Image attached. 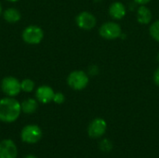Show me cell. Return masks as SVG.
<instances>
[{"label":"cell","mask_w":159,"mask_h":158,"mask_svg":"<svg viewBox=\"0 0 159 158\" xmlns=\"http://www.w3.org/2000/svg\"><path fill=\"white\" fill-rule=\"evenodd\" d=\"M149 34L151 37L159 43V20L154 21L149 28Z\"/></svg>","instance_id":"9a60e30c"},{"label":"cell","mask_w":159,"mask_h":158,"mask_svg":"<svg viewBox=\"0 0 159 158\" xmlns=\"http://www.w3.org/2000/svg\"><path fill=\"white\" fill-rule=\"evenodd\" d=\"M107 130V122L102 118H94L88 127V135L91 139H100L102 138Z\"/></svg>","instance_id":"5b68a950"},{"label":"cell","mask_w":159,"mask_h":158,"mask_svg":"<svg viewBox=\"0 0 159 158\" xmlns=\"http://www.w3.org/2000/svg\"><path fill=\"white\" fill-rule=\"evenodd\" d=\"M53 102L57 104H62L65 102V96L61 92H56L53 97Z\"/></svg>","instance_id":"ac0fdd59"},{"label":"cell","mask_w":159,"mask_h":158,"mask_svg":"<svg viewBox=\"0 0 159 158\" xmlns=\"http://www.w3.org/2000/svg\"><path fill=\"white\" fill-rule=\"evenodd\" d=\"M108 13L113 20H122L126 16L127 8L123 3H121L119 1H115L110 5Z\"/></svg>","instance_id":"8fae6325"},{"label":"cell","mask_w":159,"mask_h":158,"mask_svg":"<svg viewBox=\"0 0 159 158\" xmlns=\"http://www.w3.org/2000/svg\"><path fill=\"white\" fill-rule=\"evenodd\" d=\"M20 112V103L13 97H6L0 100V121L12 123L19 118Z\"/></svg>","instance_id":"6da1fadb"},{"label":"cell","mask_w":159,"mask_h":158,"mask_svg":"<svg viewBox=\"0 0 159 158\" xmlns=\"http://www.w3.org/2000/svg\"><path fill=\"white\" fill-rule=\"evenodd\" d=\"M1 12H2V7H1V4H0V14H1Z\"/></svg>","instance_id":"cb8c5ba5"},{"label":"cell","mask_w":159,"mask_h":158,"mask_svg":"<svg viewBox=\"0 0 159 158\" xmlns=\"http://www.w3.org/2000/svg\"><path fill=\"white\" fill-rule=\"evenodd\" d=\"M21 37L22 40L29 45H37L43 40L44 32L36 25H30L23 30Z\"/></svg>","instance_id":"277c9868"},{"label":"cell","mask_w":159,"mask_h":158,"mask_svg":"<svg viewBox=\"0 0 159 158\" xmlns=\"http://www.w3.org/2000/svg\"><path fill=\"white\" fill-rule=\"evenodd\" d=\"M7 1H9V2H18L20 0H7Z\"/></svg>","instance_id":"603a6c76"},{"label":"cell","mask_w":159,"mask_h":158,"mask_svg":"<svg viewBox=\"0 0 159 158\" xmlns=\"http://www.w3.org/2000/svg\"><path fill=\"white\" fill-rule=\"evenodd\" d=\"M99 34L105 40H116L122 35V28L115 21H106L101 25Z\"/></svg>","instance_id":"3957f363"},{"label":"cell","mask_w":159,"mask_h":158,"mask_svg":"<svg viewBox=\"0 0 159 158\" xmlns=\"http://www.w3.org/2000/svg\"><path fill=\"white\" fill-rule=\"evenodd\" d=\"M99 148L103 153H109L113 150V143L108 139H102L99 142Z\"/></svg>","instance_id":"e0dca14e"},{"label":"cell","mask_w":159,"mask_h":158,"mask_svg":"<svg viewBox=\"0 0 159 158\" xmlns=\"http://www.w3.org/2000/svg\"><path fill=\"white\" fill-rule=\"evenodd\" d=\"M24 158H36L35 156H25Z\"/></svg>","instance_id":"7402d4cb"},{"label":"cell","mask_w":159,"mask_h":158,"mask_svg":"<svg viewBox=\"0 0 159 158\" xmlns=\"http://www.w3.org/2000/svg\"><path fill=\"white\" fill-rule=\"evenodd\" d=\"M54 90L51 87L49 86H46V85H43V86H40L36 91H35V97H36V100L41 102V103H48L50 102L51 101H53V97H54Z\"/></svg>","instance_id":"30bf717a"},{"label":"cell","mask_w":159,"mask_h":158,"mask_svg":"<svg viewBox=\"0 0 159 158\" xmlns=\"http://www.w3.org/2000/svg\"><path fill=\"white\" fill-rule=\"evenodd\" d=\"M21 106V111L24 113V114H34L36 110H37V107H38V104H37V102L36 100L34 99H27L25 101H23L20 104Z\"/></svg>","instance_id":"5bb4252c"},{"label":"cell","mask_w":159,"mask_h":158,"mask_svg":"<svg viewBox=\"0 0 159 158\" xmlns=\"http://www.w3.org/2000/svg\"><path fill=\"white\" fill-rule=\"evenodd\" d=\"M89 83V77L88 74L82 70H75L69 74L67 77L68 86L76 91L85 89Z\"/></svg>","instance_id":"7a4b0ae2"},{"label":"cell","mask_w":159,"mask_h":158,"mask_svg":"<svg viewBox=\"0 0 159 158\" xmlns=\"http://www.w3.org/2000/svg\"><path fill=\"white\" fill-rule=\"evenodd\" d=\"M153 81L157 87H159V67L155 71L153 74Z\"/></svg>","instance_id":"d6986e66"},{"label":"cell","mask_w":159,"mask_h":158,"mask_svg":"<svg viewBox=\"0 0 159 158\" xmlns=\"http://www.w3.org/2000/svg\"><path fill=\"white\" fill-rule=\"evenodd\" d=\"M150 1H152V0H134L135 3H137V4L141 5V6H143V5H147L148 3H150Z\"/></svg>","instance_id":"44dd1931"},{"label":"cell","mask_w":159,"mask_h":158,"mask_svg":"<svg viewBox=\"0 0 159 158\" xmlns=\"http://www.w3.org/2000/svg\"><path fill=\"white\" fill-rule=\"evenodd\" d=\"M1 89L7 97H15L20 91V82L13 76H6L1 81Z\"/></svg>","instance_id":"8992f818"},{"label":"cell","mask_w":159,"mask_h":158,"mask_svg":"<svg viewBox=\"0 0 159 158\" xmlns=\"http://www.w3.org/2000/svg\"><path fill=\"white\" fill-rule=\"evenodd\" d=\"M34 82L32 80V79H29V78H26V79H23L21 82H20V88H21V90L24 91V92H32L34 89Z\"/></svg>","instance_id":"2e32d148"},{"label":"cell","mask_w":159,"mask_h":158,"mask_svg":"<svg viewBox=\"0 0 159 158\" xmlns=\"http://www.w3.org/2000/svg\"><path fill=\"white\" fill-rule=\"evenodd\" d=\"M137 21L142 25H147L152 21L153 19V13L149 7H147L145 5L140 6V7L137 10V16H136Z\"/></svg>","instance_id":"7c38bea8"},{"label":"cell","mask_w":159,"mask_h":158,"mask_svg":"<svg viewBox=\"0 0 159 158\" xmlns=\"http://www.w3.org/2000/svg\"><path fill=\"white\" fill-rule=\"evenodd\" d=\"M3 17H4V20L6 21H7L8 23H15L20 20L21 15L18 9H16L14 7H9L4 11Z\"/></svg>","instance_id":"4fadbf2b"},{"label":"cell","mask_w":159,"mask_h":158,"mask_svg":"<svg viewBox=\"0 0 159 158\" xmlns=\"http://www.w3.org/2000/svg\"><path fill=\"white\" fill-rule=\"evenodd\" d=\"M157 60H158V61H159V53L157 54Z\"/></svg>","instance_id":"d4e9b609"},{"label":"cell","mask_w":159,"mask_h":158,"mask_svg":"<svg viewBox=\"0 0 159 158\" xmlns=\"http://www.w3.org/2000/svg\"><path fill=\"white\" fill-rule=\"evenodd\" d=\"M18 150L11 140H4L0 142V158H16Z\"/></svg>","instance_id":"9c48e42d"},{"label":"cell","mask_w":159,"mask_h":158,"mask_svg":"<svg viewBox=\"0 0 159 158\" xmlns=\"http://www.w3.org/2000/svg\"><path fill=\"white\" fill-rule=\"evenodd\" d=\"M99 73V69H98V67L97 66H95V65H93V66H90L89 67V74H90V75H96L97 74Z\"/></svg>","instance_id":"ffe728a7"},{"label":"cell","mask_w":159,"mask_h":158,"mask_svg":"<svg viewBox=\"0 0 159 158\" xmlns=\"http://www.w3.org/2000/svg\"><path fill=\"white\" fill-rule=\"evenodd\" d=\"M75 23L80 29L85 31H89L96 26L97 19L94 16V14L89 11H82L76 16Z\"/></svg>","instance_id":"ba28073f"},{"label":"cell","mask_w":159,"mask_h":158,"mask_svg":"<svg viewBox=\"0 0 159 158\" xmlns=\"http://www.w3.org/2000/svg\"><path fill=\"white\" fill-rule=\"evenodd\" d=\"M42 135L41 129L36 125H27L20 132V138L26 143H36L41 140Z\"/></svg>","instance_id":"52a82bcc"}]
</instances>
